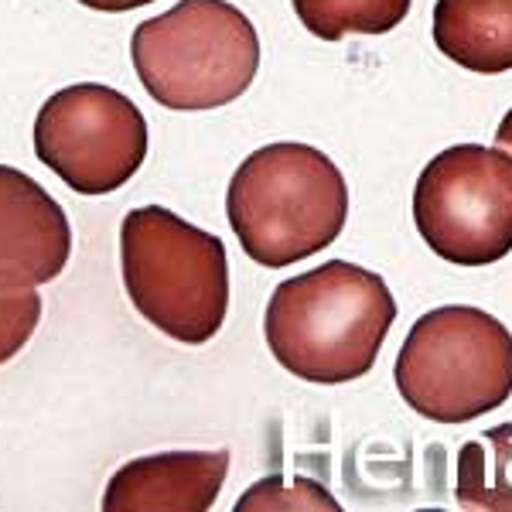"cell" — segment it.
<instances>
[{
  "instance_id": "1",
  "label": "cell",
  "mask_w": 512,
  "mask_h": 512,
  "mask_svg": "<svg viewBox=\"0 0 512 512\" xmlns=\"http://www.w3.org/2000/svg\"><path fill=\"white\" fill-rule=\"evenodd\" d=\"M396 321L386 280L349 260L297 274L270 294L263 335L287 373L308 383H349L376 366Z\"/></svg>"
},
{
  "instance_id": "2",
  "label": "cell",
  "mask_w": 512,
  "mask_h": 512,
  "mask_svg": "<svg viewBox=\"0 0 512 512\" xmlns=\"http://www.w3.org/2000/svg\"><path fill=\"white\" fill-rule=\"evenodd\" d=\"M229 226L253 263L291 267L332 246L349 219L338 164L308 144H267L236 168L226 192Z\"/></svg>"
},
{
  "instance_id": "3",
  "label": "cell",
  "mask_w": 512,
  "mask_h": 512,
  "mask_svg": "<svg viewBox=\"0 0 512 512\" xmlns=\"http://www.w3.org/2000/svg\"><path fill=\"white\" fill-rule=\"evenodd\" d=\"M123 287L140 318L181 345H205L229 311V256L219 236L171 209H130L120 226Z\"/></svg>"
},
{
  "instance_id": "4",
  "label": "cell",
  "mask_w": 512,
  "mask_h": 512,
  "mask_svg": "<svg viewBox=\"0 0 512 512\" xmlns=\"http://www.w3.org/2000/svg\"><path fill=\"white\" fill-rule=\"evenodd\" d=\"M140 86L164 110H219L260 72V35L229 0H181L137 24L130 41Z\"/></svg>"
},
{
  "instance_id": "5",
  "label": "cell",
  "mask_w": 512,
  "mask_h": 512,
  "mask_svg": "<svg viewBox=\"0 0 512 512\" xmlns=\"http://www.w3.org/2000/svg\"><path fill=\"white\" fill-rule=\"evenodd\" d=\"M396 390L434 424H468L512 396V335L472 304H448L417 318L396 355Z\"/></svg>"
},
{
  "instance_id": "6",
  "label": "cell",
  "mask_w": 512,
  "mask_h": 512,
  "mask_svg": "<svg viewBox=\"0 0 512 512\" xmlns=\"http://www.w3.org/2000/svg\"><path fill=\"white\" fill-rule=\"evenodd\" d=\"M424 243L458 267H489L512 253V154L458 144L431 158L414 185Z\"/></svg>"
},
{
  "instance_id": "7",
  "label": "cell",
  "mask_w": 512,
  "mask_h": 512,
  "mask_svg": "<svg viewBox=\"0 0 512 512\" xmlns=\"http://www.w3.org/2000/svg\"><path fill=\"white\" fill-rule=\"evenodd\" d=\"M35 154L79 195H110L147 158V120L134 99L103 82L59 89L35 120Z\"/></svg>"
},
{
  "instance_id": "8",
  "label": "cell",
  "mask_w": 512,
  "mask_h": 512,
  "mask_svg": "<svg viewBox=\"0 0 512 512\" xmlns=\"http://www.w3.org/2000/svg\"><path fill=\"white\" fill-rule=\"evenodd\" d=\"M72 256V226L31 175L0 164V291L55 280Z\"/></svg>"
},
{
  "instance_id": "9",
  "label": "cell",
  "mask_w": 512,
  "mask_h": 512,
  "mask_svg": "<svg viewBox=\"0 0 512 512\" xmlns=\"http://www.w3.org/2000/svg\"><path fill=\"white\" fill-rule=\"evenodd\" d=\"M229 451L147 454L117 468L103 492V509H212L226 485Z\"/></svg>"
},
{
  "instance_id": "10",
  "label": "cell",
  "mask_w": 512,
  "mask_h": 512,
  "mask_svg": "<svg viewBox=\"0 0 512 512\" xmlns=\"http://www.w3.org/2000/svg\"><path fill=\"white\" fill-rule=\"evenodd\" d=\"M434 45L478 76L512 72V0H437Z\"/></svg>"
},
{
  "instance_id": "11",
  "label": "cell",
  "mask_w": 512,
  "mask_h": 512,
  "mask_svg": "<svg viewBox=\"0 0 512 512\" xmlns=\"http://www.w3.org/2000/svg\"><path fill=\"white\" fill-rule=\"evenodd\" d=\"M454 499L465 509H512V424L461 444Z\"/></svg>"
},
{
  "instance_id": "12",
  "label": "cell",
  "mask_w": 512,
  "mask_h": 512,
  "mask_svg": "<svg viewBox=\"0 0 512 512\" xmlns=\"http://www.w3.org/2000/svg\"><path fill=\"white\" fill-rule=\"evenodd\" d=\"M304 28L321 41L349 35H386L400 28L414 0H291Z\"/></svg>"
},
{
  "instance_id": "13",
  "label": "cell",
  "mask_w": 512,
  "mask_h": 512,
  "mask_svg": "<svg viewBox=\"0 0 512 512\" xmlns=\"http://www.w3.org/2000/svg\"><path fill=\"white\" fill-rule=\"evenodd\" d=\"M41 318V297L35 287H14L0 291V366L11 362L28 338L35 335Z\"/></svg>"
},
{
  "instance_id": "14",
  "label": "cell",
  "mask_w": 512,
  "mask_h": 512,
  "mask_svg": "<svg viewBox=\"0 0 512 512\" xmlns=\"http://www.w3.org/2000/svg\"><path fill=\"white\" fill-rule=\"evenodd\" d=\"M236 509H338V502L308 478H297L294 489L284 485V478H263L236 502Z\"/></svg>"
},
{
  "instance_id": "15",
  "label": "cell",
  "mask_w": 512,
  "mask_h": 512,
  "mask_svg": "<svg viewBox=\"0 0 512 512\" xmlns=\"http://www.w3.org/2000/svg\"><path fill=\"white\" fill-rule=\"evenodd\" d=\"M82 7L89 11H103V14H127V11H137V7H147L154 0H79Z\"/></svg>"
},
{
  "instance_id": "16",
  "label": "cell",
  "mask_w": 512,
  "mask_h": 512,
  "mask_svg": "<svg viewBox=\"0 0 512 512\" xmlns=\"http://www.w3.org/2000/svg\"><path fill=\"white\" fill-rule=\"evenodd\" d=\"M495 147H502V151L512 154V110L502 117L499 127H495Z\"/></svg>"
}]
</instances>
